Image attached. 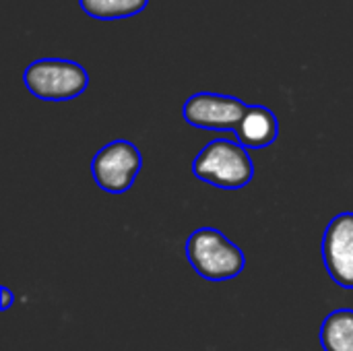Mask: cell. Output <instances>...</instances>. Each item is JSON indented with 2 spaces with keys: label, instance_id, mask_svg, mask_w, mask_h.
I'll return each mask as SVG.
<instances>
[{
  "label": "cell",
  "instance_id": "1",
  "mask_svg": "<svg viewBox=\"0 0 353 351\" xmlns=\"http://www.w3.org/2000/svg\"><path fill=\"white\" fill-rule=\"evenodd\" d=\"M192 174L217 188L238 190L252 182L254 163L238 141L215 139L203 147L192 161Z\"/></svg>",
  "mask_w": 353,
  "mask_h": 351
},
{
  "label": "cell",
  "instance_id": "2",
  "mask_svg": "<svg viewBox=\"0 0 353 351\" xmlns=\"http://www.w3.org/2000/svg\"><path fill=\"white\" fill-rule=\"evenodd\" d=\"M190 267L207 281H228L244 271V252L215 228L194 230L186 242Z\"/></svg>",
  "mask_w": 353,
  "mask_h": 351
},
{
  "label": "cell",
  "instance_id": "3",
  "mask_svg": "<svg viewBox=\"0 0 353 351\" xmlns=\"http://www.w3.org/2000/svg\"><path fill=\"white\" fill-rule=\"evenodd\" d=\"M23 83L37 99L68 101L89 87V72L72 60L39 58L25 68Z\"/></svg>",
  "mask_w": 353,
  "mask_h": 351
},
{
  "label": "cell",
  "instance_id": "4",
  "mask_svg": "<svg viewBox=\"0 0 353 351\" xmlns=\"http://www.w3.org/2000/svg\"><path fill=\"white\" fill-rule=\"evenodd\" d=\"M141 168L143 155L139 147L130 141L108 143L95 153L91 161V174L95 184L110 194H122L130 190Z\"/></svg>",
  "mask_w": 353,
  "mask_h": 351
},
{
  "label": "cell",
  "instance_id": "5",
  "mask_svg": "<svg viewBox=\"0 0 353 351\" xmlns=\"http://www.w3.org/2000/svg\"><path fill=\"white\" fill-rule=\"evenodd\" d=\"M248 108L250 106L238 97L201 91L186 99V103L182 108V116L194 128L234 130L236 132V128L240 126Z\"/></svg>",
  "mask_w": 353,
  "mask_h": 351
},
{
  "label": "cell",
  "instance_id": "6",
  "mask_svg": "<svg viewBox=\"0 0 353 351\" xmlns=\"http://www.w3.org/2000/svg\"><path fill=\"white\" fill-rule=\"evenodd\" d=\"M323 261L331 279L353 290V213L345 211L331 219L323 238Z\"/></svg>",
  "mask_w": 353,
  "mask_h": 351
},
{
  "label": "cell",
  "instance_id": "7",
  "mask_svg": "<svg viewBox=\"0 0 353 351\" xmlns=\"http://www.w3.org/2000/svg\"><path fill=\"white\" fill-rule=\"evenodd\" d=\"M277 116L265 106H250L240 126L236 128V139L246 149H265L277 141Z\"/></svg>",
  "mask_w": 353,
  "mask_h": 351
},
{
  "label": "cell",
  "instance_id": "8",
  "mask_svg": "<svg viewBox=\"0 0 353 351\" xmlns=\"http://www.w3.org/2000/svg\"><path fill=\"white\" fill-rule=\"evenodd\" d=\"M321 345L325 351H353V310L331 312L321 327Z\"/></svg>",
  "mask_w": 353,
  "mask_h": 351
},
{
  "label": "cell",
  "instance_id": "9",
  "mask_svg": "<svg viewBox=\"0 0 353 351\" xmlns=\"http://www.w3.org/2000/svg\"><path fill=\"white\" fill-rule=\"evenodd\" d=\"M149 0H79L85 14L99 21L128 19L145 10Z\"/></svg>",
  "mask_w": 353,
  "mask_h": 351
},
{
  "label": "cell",
  "instance_id": "10",
  "mask_svg": "<svg viewBox=\"0 0 353 351\" xmlns=\"http://www.w3.org/2000/svg\"><path fill=\"white\" fill-rule=\"evenodd\" d=\"M0 294H2V304H0V308H2V310H8V308L12 306V302H14V294H12L8 288H2Z\"/></svg>",
  "mask_w": 353,
  "mask_h": 351
}]
</instances>
